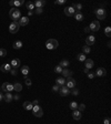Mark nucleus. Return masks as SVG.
I'll return each instance as SVG.
<instances>
[{"label":"nucleus","mask_w":111,"mask_h":124,"mask_svg":"<svg viewBox=\"0 0 111 124\" xmlns=\"http://www.w3.org/2000/svg\"><path fill=\"white\" fill-rule=\"evenodd\" d=\"M9 16H10V18L13 20V21H18L19 19L21 18V12L19 9H16V8H12L9 12Z\"/></svg>","instance_id":"1"},{"label":"nucleus","mask_w":111,"mask_h":124,"mask_svg":"<svg viewBox=\"0 0 111 124\" xmlns=\"http://www.w3.org/2000/svg\"><path fill=\"white\" fill-rule=\"evenodd\" d=\"M58 45H59V42L56 40V39H49V40H47V42H46V47H47V49H49V50H55V49L58 48Z\"/></svg>","instance_id":"2"},{"label":"nucleus","mask_w":111,"mask_h":124,"mask_svg":"<svg viewBox=\"0 0 111 124\" xmlns=\"http://www.w3.org/2000/svg\"><path fill=\"white\" fill-rule=\"evenodd\" d=\"M19 28H20V26H19L18 21H12V22L10 23V26H9V32L13 34V33L18 32Z\"/></svg>","instance_id":"3"},{"label":"nucleus","mask_w":111,"mask_h":124,"mask_svg":"<svg viewBox=\"0 0 111 124\" xmlns=\"http://www.w3.org/2000/svg\"><path fill=\"white\" fill-rule=\"evenodd\" d=\"M94 12H96L97 18L99 19V20H103V19H106V16H107V13H106V10H104V9H102V8H99V9H97Z\"/></svg>","instance_id":"4"},{"label":"nucleus","mask_w":111,"mask_h":124,"mask_svg":"<svg viewBox=\"0 0 111 124\" xmlns=\"http://www.w3.org/2000/svg\"><path fill=\"white\" fill-rule=\"evenodd\" d=\"M32 112H33V115L37 117H41L42 115H43V111H42V109H41L39 105H34L32 107Z\"/></svg>","instance_id":"5"},{"label":"nucleus","mask_w":111,"mask_h":124,"mask_svg":"<svg viewBox=\"0 0 111 124\" xmlns=\"http://www.w3.org/2000/svg\"><path fill=\"white\" fill-rule=\"evenodd\" d=\"M76 84H77V82H76V80L74 79H72V77L71 78H68L66 81V87L68 89H73L76 88Z\"/></svg>","instance_id":"6"},{"label":"nucleus","mask_w":111,"mask_h":124,"mask_svg":"<svg viewBox=\"0 0 111 124\" xmlns=\"http://www.w3.org/2000/svg\"><path fill=\"white\" fill-rule=\"evenodd\" d=\"M89 29H90V31H98V30L100 29L99 21H97V20L92 21L91 23H90V26H89Z\"/></svg>","instance_id":"7"},{"label":"nucleus","mask_w":111,"mask_h":124,"mask_svg":"<svg viewBox=\"0 0 111 124\" xmlns=\"http://www.w3.org/2000/svg\"><path fill=\"white\" fill-rule=\"evenodd\" d=\"M64 15L68 16V17H72V16L76 15V10L73 9V7H72V6H70V7H67V8H64Z\"/></svg>","instance_id":"8"},{"label":"nucleus","mask_w":111,"mask_h":124,"mask_svg":"<svg viewBox=\"0 0 111 124\" xmlns=\"http://www.w3.org/2000/svg\"><path fill=\"white\" fill-rule=\"evenodd\" d=\"M59 93L61 96H67V95H69V93H70V90L67 88L66 85H62L59 90Z\"/></svg>","instance_id":"9"},{"label":"nucleus","mask_w":111,"mask_h":124,"mask_svg":"<svg viewBox=\"0 0 111 124\" xmlns=\"http://www.w3.org/2000/svg\"><path fill=\"white\" fill-rule=\"evenodd\" d=\"M106 74H107V71L104 68H98L94 73V75H97V77H104Z\"/></svg>","instance_id":"10"},{"label":"nucleus","mask_w":111,"mask_h":124,"mask_svg":"<svg viewBox=\"0 0 111 124\" xmlns=\"http://www.w3.org/2000/svg\"><path fill=\"white\" fill-rule=\"evenodd\" d=\"M18 23H19V26H20V27L27 26V25L29 23V18H28V17H21V18L19 19Z\"/></svg>","instance_id":"11"},{"label":"nucleus","mask_w":111,"mask_h":124,"mask_svg":"<svg viewBox=\"0 0 111 124\" xmlns=\"http://www.w3.org/2000/svg\"><path fill=\"white\" fill-rule=\"evenodd\" d=\"M10 66H11V68H12V69H18L19 66H21V62H20V60H19V59H13V60L11 61Z\"/></svg>","instance_id":"12"},{"label":"nucleus","mask_w":111,"mask_h":124,"mask_svg":"<svg viewBox=\"0 0 111 124\" xmlns=\"http://www.w3.org/2000/svg\"><path fill=\"white\" fill-rule=\"evenodd\" d=\"M94 41H96V37L94 36H88L87 37V39H85V45H91V44L94 43Z\"/></svg>","instance_id":"13"},{"label":"nucleus","mask_w":111,"mask_h":124,"mask_svg":"<svg viewBox=\"0 0 111 124\" xmlns=\"http://www.w3.org/2000/svg\"><path fill=\"white\" fill-rule=\"evenodd\" d=\"M85 69H92L93 66H94V63H93V61L91 60V59H85Z\"/></svg>","instance_id":"14"},{"label":"nucleus","mask_w":111,"mask_h":124,"mask_svg":"<svg viewBox=\"0 0 111 124\" xmlns=\"http://www.w3.org/2000/svg\"><path fill=\"white\" fill-rule=\"evenodd\" d=\"M11 69H12V68H11V66L9 63H4V64H2V66H0V70H1L2 72H10Z\"/></svg>","instance_id":"15"},{"label":"nucleus","mask_w":111,"mask_h":124,"mask_svg":"<svg viewBox=\"0 0 111 124\" xmlns=\"http://www.w3.org/2000/svg\"><path fill=\"white\" fill-rule=\"evenodd\" d=\"M4 101H6L7 103L11 102V101L13 100V95L11 94V92H7V93L4 95Z\"/></svg>","instance_id":"16"},{"label":"nucleus","mask_w":111,"mask_h":124,"mask_svg":"<svg viewBox=\"0 0 111 124\" xmlns=\"http://www.w3.org/2000/svg\"><path fill=\"white\" fill-rule=\"evenodd\" d=\"M62 75H63V78H71L72 77V71L71 70H68V69H63L62 70Z\"/></svg>","instance_id":"17"},{"label":"nucleus","mask_w":111,"mask_h":124,"mask_svg":"<svg viewBox=\"0 0 111 124\" xmlns=\"http://www.w3.org/2000/svg\"><path fill=\"white\" fill-rule=\"evenodd\" d=\"M33 4H34V8H42L46 4V1L44 0H37L33 2Z\"/></svg>","instance_id":"18"},{"label":"nucleus","mask_w":111,"mask_h":124,"mask_svg":"<svg viewBox=\"0 0 111 124\" xmlns=\"http://www.w3.org/2000/svg\"><path fill=\"white\" fill-rule=\"evenodd\" d=\"M81 112H80V111H78V110H74L73 111V113H72V116H73V119L74 120H80V119H81Z\"/></svg>","instance_id":"19"},{"label":"nucleus","mask_w":111,"mask_h":124,"mask_svg":"<svg viewBox=\"0 0 111 124\" xmlns=\"http://www.w3.org/2000/svg\"><path fill=\"white\" fill-rule=\"evenodd\" d=\"M23 107H25V110H27V111L32 110V107H33L32 102H30V101H26V102L23 103Z\"/></svg>","instance_id":"20"},{"label":"nucleus","mask_w":111,"mask_h":124,"mask_svg":"<svg viewBox=\"0 0 111 124\" xmlns=\"http://www.w3.org/2000/svg\"><path fill=\"white\" fill-rule=\"evenodd\" d=\"M12 47H13V49H16V50H19V49H21V48H22V42L20 40L15 41Z\"/></svg>","instance_id":"21"},{"label":"nucleus","mask_w":111,"mask_h":124,"mask_svg":"<svg viewBox=\"0 0 111 124\" xmlns=\"http://www.w3.org/2000/svg\"><path fill=\"white\" fill-rule=\"evenodd\" d=\"M21 73L23 74V77H27L28 73H29V66H23L21 68Z\"/></svg>","instance_id":"22"},{"label":"nucleus","mask_w":111,"mask_h":124,"mask_svg":"<svg viewBox=\"0 0 111 124\" xmlns=\"http://www.w3.org/2000/svg\"><path fill=\"white\" fill-rule=\"evenodd\" d=\"M22 90V84L21 83H15L13 84V91L20 92Z\"/></svg>","instance_id":"23"},{"label":"nucleus","mask_w":111,"mask_h":124,"mask_svg":"<svg viewBox=\"0 0 111 124\" xmlns=\"http://www.w3.org/2000/svg\"><path fill=\"white\" fill-rule=\"evenodd\" d=\"M56 82H57V84H58V85H64V84H66V79H64V78H58V79H57V80H56Z\"/></svg>","instance_id":"24"},{"label":"nucleus","mask_w":111,"mask_h":124,"mask_svg":"<svg viewBox=\"0 0 111 124\" xmlns=\"http://www.w3.org/2000/svg\"><path fill=\"white\" fill-rule=\"evenodd\" d=\"M74 18H76V20H78V21H82L83 18H85V16L82 15L81 12H77V13L74 15Z\"/></svg>","instance_id":"25"},{"label":"nucleus","mask_w":111,"mask_h":124,"mask_svg":"<svg viewBox=\"0 0 111 124\" xmlns=\"http://www.w3.org/2000/svg\"><path fill=\"white\" fill-rule=\"evenodd\" d=\"M26 8L29 11H32L33 9H34V4H33V2H31V1H28L26 4Z\"/></svg>","instance_id":"26"},{"label":"nucleus","mask_w":111,"mask_h":124,"mask_svg":"<svg viewBox=\"0 0 111 124\" xmlns=\"http://www.w3.org/2000/svg\"><path fill=\"white\" fill-rule=\"evenodd\" d=\"M72 7H73V9H74L76 11L80 12V10L82 9V4H72Z\"/></svg>","instance_id":"27"},{"label":"nucleus","mask_w":111,"mask_h":124,"mask_svg":"<svg viewBox=\"0 0 111 124\" xmlns=\"http://www.w3.org/2000/svg\"><path fill=\"white\" fill-rule=\"evenodd\" d=\"M69 107H70V110H72V111H74V110L78 109V103L77 102H71L70 104H69Z\"/></svg>","instance_id":"28"},{"label":"nucleus","mask_w":111,"mask_h":124,"mask_svg":"<svg viewBox=\"0 0 111 124\" xmlns=\"http://www.w3.org/2000/svg\"><path fill=\"white\" fill-rule=\"evenodd\" d=\"M69 63H70V62L68 61V60H62V61L60 62L59 66H61V68H67V66H69Z\"/></svg>","instance_id":"29"},{"label":"nucleus","mask_w":111,"mask_h":124,"mask_svg":"<svg viewBox=\"0 0 111 124\" xmlns=\"http://www.w3.org/2000/svg\"><path fill=\"white\" fill-rule=\"evenodd\" d=\"M77 59L79 60V61L85 62L87 58H85V54H83V53H80V54H78V55H77Z\"/></svg>","instance_id":"30"},{"label":"nucleus","mask_w":111,"mask_h":124,"mask_svg":"<svg viewBox=\"0 0 111 124\" xmlns=\"http://www.w3.org/2000/svg\"><path fill=\"white\" fill-rule=\"evenodd\" d=\"M13 91V84L12 83H7V88H6V92H11Z\"/></svg>","instance_id":"31"},{"label":"nucleus","mask_w":111,"mask_h":124,"mask_svg":"<svg viewBox=\"0 0 111 124\" xmlns=\"http://www.w3.org/2000/svg\"><path fill=\"white\" fill-rule=\"evenodd\" d=\"M82 51H83V54H85V53H90V52H91V49H90V47H88V45H85V47H82Z\"/></svg>","instance_id":"32"},{"label":"nucleus","mask_w":111,"mask_h":124,"mask_svg":"<svg viewBox=\"0 0 111 124\" xmlns=\"http://www.w3.org/2000/svg\"><path fill=\"white\" fill-rule=\"evenodd\" d=\"M6 55H7V50L4 49V48H0V57L4 58V57H6Z\"/></svg>","instance_id":"33"},{"label":"nucleus","mask_w":111,"mask_h":124,"mask_svg":"<svg viewBox=\"0 0 111 124\" xmlns=\"http://www.w3.org/2000/svg\"><path fill=\"white\" fill-rule=\"evenodd\" d=\"M22 4H23V1H22V0H16V1H13V6H15V7H20Z\"/></svg>","instance_id":"34"},{"label":"nucleus","mask_w":111,"mask_h":124,"mask_svg":"<svg viewBox=\"0 0 111 124\" xmlns=\"http://www.w3.org/2000/svg\"><path fill=\"white\" fill-rule=\"evenodd\" d=\"M104 34H106L107 37L111 36V28H110V27H107V28L104 29Z\"/></svg>","instance_id":"35"},{"label":"nucleus","mask_w":111,"mask_h":124,"mask_svg":"<svg viewBox=\"0 0 111 124\" xmlns=\"http://www.w3.org/2000/svg\"><path fill=\"white\" fill-rule=\"evenodd\" d=\"M85 109V104H83V103H81V104H79V105H78V111H80V112H82V111H83V110Z\"/></svg>","instance_id":"36"},{"label":"nucleus","mask_w":111,"mask_h":124,"mask_svg":"<svg viewBox=\"0 0 111 124\" xmlns=\"http://www.w3.org/2000/svg\"><path fill=\"white\" fill-rule=\"evenodd\" d=\"M62 68H61V66H56V68H55V72L56 73H61V72H62Z\"/></svg>","instance_id":"37"},{"label":"nucleus","mask_w":111,"mask_h":124,"mask_svg":"<svg viewBox=\"0 0 111 124\" xmlns=\"http://www.w3.org/2000/svg\"><path fill=\"white\" fill-rule=\"evenodd\" d=\"M59 90H60V85H58V84H56V85L52 87V91L53 92H58Z\"/></svg>","instance_id":"38"},{"label":"nucleus","mask_w":111,"mask_h":124,"mask_svg":"<svg viewBox=\"0 0 111 124\" xmlns=\"http://www.w3.org/2000/svg\"><path fill=\"white\" fill-rule=\"evenodd\" d=\"M10 72L12 75H17V74H18V69H11Z\"/></svg>","instance_id":"39"},{"label":"nucleus","mask_w":111,"mask_h":124,"mask_svg":"<svg viewBox=\"0 0 111 124\" xmlns=\"http://www.w3.org/2000/svg\"><path fill=\"white\" fill-rule=\"evenodd\" d=\"M66 4V0H57L56 1V4Z\"/></svg>","instance_id":"40"},{"label":"nucleus","mask_w":111,"mask_h":124,"mask_svg":"<svg viewBox=\"0 0 111 124\" xmlns=\"http://www.w3.org/2000/svg\"><path fill=\"white\" fill-rule=\"evenodd\" d=\"M25 79H26V84L28 85V87H30V85H31V80H30V79H28L27 77H25Z\"/></svg>","instance_id":"41"},{"label":"nucleus","mask_w":111,"mask_h":124,"mask_svg":"<svg viewBox=\"0 0 111 124\" xmlns=\"http://www.w3.org/2000/svg\"><path fill=\"white\" fill-rule=\"evenodd\" d=\"M42 11H43V9H42V8H37V9H36V13H37V15H40Z\"/></svg>","instance_id":"42"},{"label":"nucleus","mask_w":111,"mask_h":124,"mask_svg":"<svg viewBox=\"0 0 111 124\" xmlns=\"http://www.w3.org/2000/svg\"><path fill=\"white\" fill-rule=\"evenodd\" d=\"M71 93H72L73 95H78V94H79V90H78V89H73Z\"/></svg>","instance_id":"43"},{"label":"nucleus","mask_w":111,"mask_h":124,"mask_svg":"<svg viewBox=\"0 0 111 124\" xmlns=\"http://www.w3.org/2000/svg\"><path fill=\"white\" fill-rule=\"evenodd\" d=\"M103 124H110V119H109V117H106L103 120Z\"/></svg>","instance_id":"44"},{"label":"nucleus","mask_w":111,"mask_h":124,"mask_svg":"<svg viewBox=\"0 0 111 124\" xmlns=\"http://www.w3.org/2000/svg\"><path fill=\"white\" fill-rule=\"evenodd\" d=\"M88 78H89V79H93V78H94V73L89 72L88 73Z\"/></svg>","instance_id":"45"},{"label":"nucleus","mask_w":111,"mask_h":124,"mask_svg":"<svg viewBox=\"0 0 111 124\" xmlns=\"http://www.w3.org/2000/svg\"><path fill=\"white\" fill-rule=\"evenodd\" d=\"M19 99H20V95H19V94H15V95H13V100H17V101H18Z\"/></svg>","instance_id":"46"},{"label":"nucleus","mask_w":111,"mask_h":124,"mask_svg":"<svg viewBox=\"0 0 111 124\" xmlns=\"http://www.w3.org/2000/svg\"><path fill=\"white\" fill-rule=\"evenodd\" d=\"M38 104H39V101H38V100H34L32 102V105H38Z\"/></svg>","instance_id":"47"},{"label":"nucleus","mask_w":111,"mask_h":124,"mask_svg":"<svg viewBox=\"0 0 111 124\" xmlns=\"http://www.w3.org/2000/svg\"><path fill=\"white\" fill-rule=\"evenodd\" d=\"M85 32H90V29H89V27H85Z\"/></svg>","instance_id":"48"},{"label":"nucleus","mask_w":111,"mask_h":124,"mask_svg":"<svg viewBox=\"0 0 111 124\" xmlns=\"http://www.w3.org/2000/svg\"><path fill=\"white\" fill-rule=\"evenodd\" d=\"M2 100H4V94L0 92V101H2Z\"/></svg>","instance_id":"49"},{"label":"nucleus","mask_w":111,"mask_h":124,"mask_svg":"<svg viewBox=\"0 0 111 124\" xmlns=\"http://www.w3.org/2000/svg\"><path fill=\"white\" fill-rule=\"evenodd\" d=\"M83 72H85V74H88V73H89V72H90V71H89V70H88V69H85V70H83Z\"/></svg>","instance_id":"50"},{"label":"nucleus","mask_w":111,"mask_h":124,"mask_svg":"<svg viewBox=\"0 0 111 124\" xmlns=\"http://www.w3.org/2000/svg\"><path fill=\"white\" fill-rule=\"evenodd\" d=\"M9 4H10V6H13V0H11V1H9Z\"/></svg>","instance_id":"51"}]
</instances>
